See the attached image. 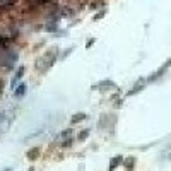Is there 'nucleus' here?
<instances>
[{
    "label": "nucleus",
    "instance_id": "obj_1",
    "mask_svg": "<svg viewBox=\"0 0 171 171\" xmlns=\"http://www.w3.org/2000/svg\"><path fill=\"white\" fill-rule=\"evenodd\" d=\"M26 94V84H19V87L16 89V91H14V96H16V98H21V96H24Z\"/></svg>",
    "mask_w": 171,
    "mask_h": 171
},
{
    "label": "nucleus",
    "instance_id": "obj_2",
    "mask_svg": "<svg viewBox=\"0 0 171 171\" xmlns=\"http://www.w3.org/2000/svg\"><path fill=\"white\" fill-rule=\"evenodd\" d=\"M120 163H122V157H115V159H113L111 161V164H109V171H113V169H115V168H116V164H120Z\"/></svg>",
    "mask_w": 171,
    "mask_h": 171
},
{
    "label": "nucleus",
    "instance_id": "obj_3",
    "mask_svg": "<svg viewBox=\"0 0 171 171\" xmlns=\"http://www.w3.org/2000/svg\"><path fill=\"white\" fill-rule=\"evenodd\" d=\"M38 154H39V150H38V149H31L29 154H27V157H29V159H36Z\"/></svg>",
    "mask_w": 171,
    "mask_h": 171
},
{
    "label": "nucleus",
    "instance_id": "obj_4",
    "mask_svg": "<svg viewBox=\"0 0 171 171\" xmlns=\"http://www.w3.org/2000/svg\"><path fill=\"white\" fill-rule=\"evenodd\" d=\"M86 118V115L82 113V115H75V116H72V123H77V122H81V120H84Z\"/></svg>",
    "mask_w": 171,
    "mask_h": 171
},
{
    "label": "nucleus",
    "instance_id": "obj_5",
    "mask_svg": "<svg viewBox=\"0 0 171 171\" xmlns=\"http://www.w3.org/2000/svg\"><path fill=\"white\" fill-rule=\"evenodd\" d=\"M22 74H24V67H21L19 70H17V74H16V77H14V82H17L21 77H22Z\"/></svg>",
    "mask_w": 171,
    "mask_h": 171
},
{
    "label": "nucleus",
    "instance_id": "obj_6",
    "mask_svg": "<svg viewBox=\"0 0 171 171\" xmlns=\"http://www.w3.org/2000/svg\"><path fill=\"white\" fill-rule=\"evenodd\" d=\"M87 135H89V130H84V132H81V133H79V140L87 139Z\"/></svg>",
    "mask_w": 171,
    "mask_h": 171
},
{
    "label": "nucleus",
    "instance_id": "obj_7",
    "mask_svg": "<svg viewBox=\"0 0 171 171\" xmlns=\"http://www.w3.org/2000/svg\"><path fill=\"white\" fill-rule=\"evenodd\" d=\"M3 171H12V168H7V169H3Z\"/></svg>",
    "mask_w": 171,
    "mask_h": 171
},
{
    "label": "nucleus",
    "instance_id": "obj_8",
    "mask_svg": "<svg viewBox=\"0 0 171 171\" xmlns=\"http://www.w3.org/2000/svg\"><path fill=\"white\" fill-rule=\"evenodd\" d=\"M2 120H3V115H0V122H2Z\"/></svg>",
    "mask_w": 171,
    "mask_h": 171
},
{
    "label": "nucleus",
    "instance_id": "obj_9",
    "mask_svg": "<svg viewBox=\"0 0 171 171\" xmlns=\"http://www.w3.org/2000/svg\"><path fill=\"white\" fill-rule=\"evenodd\" d=\"M29 171H34V168H29Z\"/></svg>",
    "mask_w": 171,
    "mask_h": 171
}]
</instances>
